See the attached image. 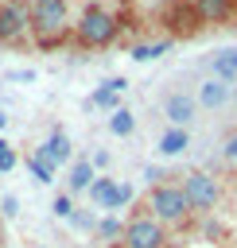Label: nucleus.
<instances>
[{
    "mask_svg": "<svg viewBox=\"0 0 237 248\" xmlns=\"http://www.w3.org/2000/svg\"><path fill=\"white\" fill-rule=\"evenodd\" d=\"M120 27H124V23H120V16H117L113 8H105V4H85L82 16L74 19V39H78V46H85V50H105V46L117 43Z\"/></svg>",
    "mask_w": 237,
    "mask_h": 248,
    "instance_id": "nucleus-1",
    "label": "nucleus"
},
{
    "mask_svg": "<svg viewBox=\"0 0 237 248\" xmlns=\"http://www.w3.org/2000/svg\"><path fill=\"white\" fill-rule=\"evenodd\" d=\"M27 8H31V35L43 46H54L58 39H66V31H74L70 0H27Z\"/></svg>",
    "mask_w": 237,
    "mask_h": 248,
    "instance_id": "nucleus-2",
    "label": "nucleus"
},
{
    "mask_svg": "<svg viewBox=\"0 0 237 248\" xmlns=\"http://www.w3.org/2000/svg\"><path fill=\"white\" fill-rule=\"evenodd\" d=\"M144 209H148L163 229H183V225L194 217V213H190V202H186V194H183L179 182H159V186H152Z\"/></svg>",
    "mask_w": 237,
    "mask_h": 248,
    "instance_id": "nucleus-3",
    "label": "nucleus"
},
{
    "mask_svg": "<svg viewBox=\"0 0 237 248\" xmlns=\"http://www.w3.org/2000/svg\"><path fill=\"white\" fill-rule=\"evenodd\" d=\"M179 186H183V194L190 202V213H214L218 202H221V182L210 170H186Z\"/></svg>",
    "mask_w": 237,
    "mask_h": 248,
    "instance_id": "nucleus-4",
    "label": "nucleus"
},
{
    "mask_svg": "<svg viewBox=\"0 0 237 248\" xmlns=\"http://www.w3.org/2000/svg\"><path fill=\"white\" fill-rule=\"evenodd\" d=\"M120 244H124V248H167V229H163L148 209H140V213H132V217L124 221Z\"/></svg>",
    "mask_w": 237,
    "mask_h": 248,
    "instance_id": "nucleus-5",
    "label": "nucleus"
},
{
    "mask_svg": "<svg viewBox=\"0 0 237 248\" xmlns=\"http://www.w3.org/2000/svg\"><path fill=\"white\" fill-rule=\"evenodd\" d=\"M31 35V8L23 0H0V46H16Z\"/></svg>",
    "mask_w": 237,
    "mask_h": 248,
    "instance_id": "nucleus-6",
    "label": "nucleus"
},
{
    "mask_svg": "<svg viewBox=\"0 0 237 248\" xmlns=\"http://www.w3.org/2000/svg\"><path fill=\"white\" fill-rule=\"evenodd\" d=\"M132 198H136V190H132L128 182L109 178V174H97V182L89 186V202H93L97 209H105V213H117V209L128 205Z\"/></svg>",
    "mask_w": 237,
    "mask_h": 248,
    "instance_id": "nucleus-7",
    "label": "nucleus"
},
{
    "mask_svg": "<svg viewBox=\"0 0 237 248\" xmlns=\"http://www.w3.org/2000/svg\"><path fill=\"white\" fill-rule=\"evenodd\" d=\"M163 19H167V27H171V39H186V35H198V31H202L190 0H175V4L163 12Z\"/></svg>",
    "mask_w": 237,
    "mask_h": 248,
    "instance_id": "nucleus-8",
    "label": "nucleus"
},
{
    "mask_svg": "<svg viewBox=\"0 0 237 248\" xmlns=\"http://www.w3.org/2000/svg\"><path fill=\"white\" fill-rule=\"evenodd\" d=\"M202 27H225L237 19V0H190Z\"/></svg>",
    "mask_w": 237,
    "mask_h": 248,
    "instance_id": "nucleus-9",
    "label": "nucleus"
},
{
    "mask_svg": "<svg viewBox=\"0 0 237 248\" xmlns=\"http://www.w3.org/2000/svg\"><path fill=\"white\" fill-rule=\"evenodd\" d=\"M31 155H35V159H43L51 170H58L62 163H70V136H66L62 128H54V132H51V136L31 151Z\"/></svg>",
    "mask_w": 237,
    "mask_h": 248,
    "instance_id": "nucleus-10",
    "label": "nucleus"
},
{
    "mask_svg": "<svg viewBox=\"0 0 237 248\" xmlns=\"http://www.w3.org/2000/svg\"><path fill=\"white\" fill-rule=\"evenodd\" d=\"M194 112H198V97H190V93H167V101H163V116H167L171 128H190Z\"/></svg>",
    "mask_w": 237,
    "mask_h": 248,
    "instance_id": "nucleus-11",
    "label": "nucleus"
},
{
    "mask_svg": "<svg viewBox=\"0 0 237 248\" xmlns=\"http://www.w3.org/2000/svg\"><path fill=\"white\" fill-rule=\"evenodd\" d=\"M229 101H233V85H229V81H221V78L210 74V78L198 85V105H202V108H214V112H218V108H225Z\"/></svg>",
    "mask_w": 237,
    "mask_h": 248,
    "instance_id": "nucleus-12",
    "label": "nucleus"
},
{
    "mask_svg": "<svg viewBox=\"0 0 237 248\" xmlns=\"http://www.w3.org/2000/svg\"><path fill=\"white\" fill-rule=\"evenodd\" d=\"M97 182V170H93V163L89 159H78V163H70V174H66V190L70 194H89V186Z\"/></svg>",
    "mask_w": 237,
    "mask_h": 248,
    "instance_id": "nucleus-13",
    "label": "nucleus"
},
{
    "mask_svg": "<svg viewBox=\"0 0 237 248\" xmlns=\"http://www.w3.org/2000/svg\"><path fill=\"white\" fill-rule=\"evenodd\" d=\"M210 70H214V78H221V81L237 85V46H221V50H214Z\"/></svg>",
    "mask_w": 237,
    "mask_h": 248,
    "instance_id": "nucleus-14",
    "label": "nucleus"
},
{
    "mask_svg": "<svg viewBox=\"0 0 237 248\" xmlns=\"http://www.w3.org/2000/svg\"><path fill=\"white\" fill-rule=\"evenodd\" d=\"M171 46H175V39L163 35V39H155V43H136V46L128 50V58H132V62H155V58H163Z\"/></svg>",
    "mask_w": 237,
    "mask_h": 248,
    "instance_id": "nucleus-15",
    "label": "nucleus"
},
{
    "mask_svg": "<svg viewBox=\"0 0 237 248\" xmlns=\"http://www.w3.org/2000/svg\"><path fill=\"white\" fill-rule=\"evenodd\" d=\"M186 147H190V128H167L159 136V155H167V159L183 155Z\"/></svg>",
    "mask_w": 237,
    "mask_h": 248,
    "instance_id": "nucleus-16",
    "label": "nucleus"
},
{
    "mask_svg": "<svg viewBox=\"0 0 237 248\" xmlns=\"http://www.w3.org/2000/svg\"><path fill=\"white\" fill-rule=\"evenodd\" d=\"M85 105H89V108H109V112H117V108H120V93H117L109 81H101V85L89 93V101H85Z\"/></svg>",
    "mask_w": 237,
    "mask_h": 248,
    "instance_id": "nucleus-17",
    "label": "nucleus"
},
{
    "mask_svg": "<svg viewBox=\"0 0 237 248\" xmlns=\"http://www.w3.org/2000/svg\"><path fill=\"white\" fill-rule=\"evenodd\" d=\"M120 236H124V221H120L117 213H105V217L97 221V240H109V244H120Z\"/></svg>",
    "mask_w": 237,
    "mask_h": 248,
    "instance_id": "nucleus-18",
    "label": "nucleus"
},
{
    "mask_svg": "<svg viewBox=\"0 0 237 248\" xmlns=\"http://www.w3.org/2000/svg\"><path fill=\"white\" fill-rule=\"evenodd\" d=\"M109 132L113 136H132L136 132V116H132V108H117V112H109Z\"/></svg>",
    "mask_w": 237,
    "mask_h": 248,
    "instance_id": "nucleus-19",
    "label": "nucleus"
},
{
    "mask_svg": "<svg viewBox=\"0 0 237 248\" xmlns=\"http://www.w3.org/2000/svg\"><path fill=\"white\" fill-rule=\"evenodd\" d=\"M27 170H31V174H35V182H43V186H47V182H54V170H51L43 159H35V155H27Z\"/></svg>",
    "mask_w": 237,
    "mask_h": 248,
    "instance_id": "nucleus-20",
    "label": "nucleus"
},
{
    "mask_svg": "<svg viewBox=\"0 0 237 248\" xmlns=\"http://www.w3.org/2000/svg\"><path fill=\"white\" fill-rule=\"evenodd\" d=\"M51 209H54V217L70 221V217H74V198H70V194H58V198L51 202Z\"/></svg>",
    "mask_w": 237,
    "mask_h": 248,
    "instance_id": "nucleus-21",
    "label": "nucleus"
},
{
    "mask_svg": "<svg viewBox=\"0 0 237 248\" xmlns=\"http://www.w3.org/2000/svg\"><path fill=\"white\" fill-rule=\"evenodd\" d=\"M70 225H74V229H82V232H97V217H93V213H82V209H74Z\"/></svg>",
    "mask_w": 237,
    "mask_h": 248,
    "instance_id": "nucleus-22",
    "label": "nucleus"
},
{
    "mask_svg": "<svg viewBox=\"0 0 237 248\" xmlns=\"http://www.w3.org/2000/svg\"><path fill=\"white\" fill-rule=\"evenodd\" d=\"M12 167H16V151H12V143L0 136V174H8Z\"/></svg>",
    "mask_w": 237,
    "mask_h": 248,
    "instance_id": "nucleus-23",
    "label": "nucleus"
},
{
    "mask_svg": "<svg viewBox=\"0 0 237 248\" xmlns=\"http://www.w3.org/2000/svg\"><path fill=\"white\" fill-rule=\"evenodd\" d=\"M0 213H4V217H16V213H19V202H16L12 194H4V198H0Z\"/></svg>",
    "mask_w": 237,
    "mask_h": 248,
    "instance_id": "nucleus-24",
    "label": "nucleus"
},
{
    "mask_svg": "<svg viewBox=\"0 0 237 248\" xmlns=\"http://www.w3.org/2000/svg\"><path fill=\"white\" fill-rule=\"evenodd\" d=\"M221 159H229V163H237V132L221 143Z\"/></svg>",
    "mask_w": 237,
    "mask_h": 248,
    "instance_id": "nucleus-25",
    "label": "nucleus"
},
{
    "mask_svg": "<svg viewBox=\"0 0 237 248\" xmlns=\"http://www.w3.org/2000/svg\"><path fill=\"white\" fill-rule=\"evenodd\" d=\"M89 163H93V170H101V167H109V151H93V159H89Z\"/></svg>",
    "mask_w": 237,
    "mask_h": 248,
    "instance_id": "nucleus-26",
    "label": "nucleus"
},
{
    "mask_svg": "<svg viewBox=\"0 0 237 248\" xmlns=\"http://www.w3.org/2000/svg\"><path fill=\"white\" fill-rule=\"evenodd\" d=\"M233 108H237V85H233Z\"/></svg>",
    "mask_w": 237,
    "mask_h": 248,
    "instance_id": "nucleus-27",
    "label": "nucleus"
}]
</instances>
